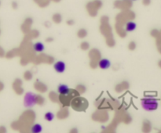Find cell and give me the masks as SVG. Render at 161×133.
Masks as SVG:
<instances>
[{"instance_id":"1","label":"cell","mask_w":161,"mask_h":133,"mask_svg":"<svg viewBox=\"0 0 161 133\" xmlns=\"http://www.w3.org/2000/svg\"><path fill=\"white\" fill-rule=\"evenodd\" d=\"M141 107L147 111H153L158 108V101L154 98H144L141 100Z\"/></svg>"},{"instance_id":"2","label":"cell","mask_w":161,"mask_h":133,"mask_svg":"<svg viewBox=\"0 0 161 133\" xmlns=\"http://www.w3.org/2000/svg\"><path fill=\"white\" fill-rule=\"evenodd\" d=\"M88 106V102L85 99L81 97H76L72 101V107L77 111H83L86 110Z\"/></svg>"},{"instance_id":"3","label":"cell","mask_w":161,"mask_h":133,"mask_svg":"<svg viewBox=\"0 0 161 133\" xmlns=\"http://www.w3.org/2000/svg\"><path fill=\"white\" fill-rule=\"evenodd\" d=\"M36 103V95L32 92H28L24 96V104L26 107H32Z\"/></svg>"},{"instance_id":"4","label":"cell","mask_w":161,"mask_h":133,"mask_svg":"<svg viewBox=\"0 0 161 133\" xmlns=\"http://www.w3.org/2000/svg\"><path fill=\"white\" fill-rule=\"evenodd\" d=\"M54 67L57 73H63V72H65V69H66V64H65V62L58 61L55 63Z\"/></svg>"},{"instance_id":"5","label":"cell","mask_w":161,"mask_h":133,"mask_svg":"<svg viewBox=\"0 0 161 133\" xmlns=\"http://www.w3.org/2000/svg\"><path fill=\"white\" fill-rule=\"evenodd\" d=\"M57 91L61 96H67V95L70 94V92H72L66 85H60L57 88Z\"/></svg>"},{"instance_id":"6","label":"cell","mask_w":161,"mask_h":133,"mask_svg":"<svg viewBox=\"0 0 161 133\" xmlns=\"http://www.w3.org/2000/svg\"><path fill=\"white\" fill-rule=\"evenodd\" d=\"M98 65L99 67H100L101 69L106 70L110 67V66H111V63H110V61H109L108 59H102L99 61Z\"/></svg>"},{"instance_id":"7","label":"cell","mask_w":161,"mask_h":133,"mask_svg":"<svg viewBox=\"0 0 161 133\" xmlns=\"http://www.w3.org/2000/svg\"><path fill=\"white\" fill-rule=\"evenodd\" d=\"M35 51L38 52V53H41L44 50V45L42 43V42H36L33 46Z\"/></svg>"},{"instance_id":"8","label":"cell","mask_w":161,"mask_h":133,"mask_svg":"<svg viewBox=\"0 0 161 133\" xmlns=\"http://www.w3.org/2000/svg\"><path fill=\"white\" fill-rule=\"evenodd\" d=\"M136 27H137V24H136L135 22L130 21V22H128V23L127 24V25H126V31H135Z\"/></svg>"},{"instance_id":"9","label":"cell","mask_w":161,"mask_h":133,"mask_svg":"<svg viewBox=\"0 0 161 133\" xmlns=\"http://www.w3.org/2000/svg\"><path fill=\"white\" fill-rule=\"evenodd\" d=\"M43 131V127L39 124H35L31 127V132L33 133H40Z\"/></svg>"},{"instance_id":"10","label":"cell","mask_w":161,"mask_h":133,"mask_svg":"<svg viewBox=\"0 0 161 133\" xmlns=\"http://www.w3.org/2000/svg\"><path fill=\"white\" fill-rule=\"evenodd\" d=\"M44 118L48 121H52L54 120V114L52 112H47L45 114Z\"/></svg>"},{"instance_id":"11","label":"cell","mask_w":161,"mask_h":133,"mask_svg":"<svg viewBox=\"0 0 161 133\" xmlns=\"http://www.w3.org/2000/svg\"><path fill=\"white\" fill-rule=\"evenodd\" d=\"M133 1H135V0H133Z\"/></svg>"}]
</instances>
